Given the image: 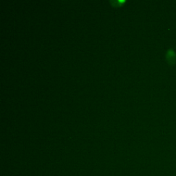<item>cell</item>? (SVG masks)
Masks as SVG:
<instances>
[{
	"instance_id": "obj_1",
	"label": "cell",
	"mask_w": 176,
	"mask_h": 176,
	"mask_svg": "<svg viewBox=\"0 0 176 176\" xmlns=\"http://www.w3.org/2000/svg\"><path fill=\"white\" fill-rule=\"evenodd\" d=\"M112 2H114V3H115V4H114V6H120V4H122V1H112Z\"/></svg>"
}]
</instances>
